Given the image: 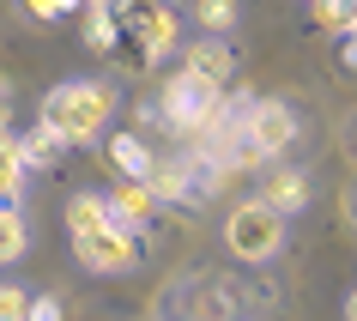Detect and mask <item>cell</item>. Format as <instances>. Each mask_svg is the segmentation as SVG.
<instances>
[{
  "label": "cell",
  "instance_id": "cell-1",
  "mask_svg": "<svg viewBox=\"0 0 357 321\" xmlns=\"http://www.w3.org/2000/svg\"><path fill=\"white\" fill-rule=\"evenodd\" d=\"M67 237H73V255L91 273H133L146 261V230L109 218V207L97 194H73L67 200Z\"/></svg>",
  "mask_w": 357,
  "mask_h": 321
},
{
  "label": "cell",
  "instance_id": "cell-2",
  "mask_svg": "<svg viewBox=\"0 0 357 321\" xmlns=\"http://www.w3.org/2000/svg\"><path fill=\"white\" fill-rule=\"evenodd\" d=\"M109 115H115V91L103 79H61L55 91L43 97L37 121H49L67 146H91V140L109 133Z\"/></svg>",
  "mask_w": 357,
  "mask_h": 321
},
{
  "label": "cell",
  "instance_id": "cell-3",
  "mask_svg": "<svg viewBox=\"0 0 357 321\" xmlns=\"http://www.w3.org/2000/svg\"><path fill=\"white\" fill-rule=\"evenodd\" d=\"M225 176H230V170L212 158L206 146H188V151H176L169 164L151 170V194H158V200H176V207H200V200L218 194Z\"/></svg>",
  "mask_w": 357,
  "mask_h": 321
},
{
  "label": "cell",
  "instance_id": "cell-4",
  "mask_svg": "<svg viewBox=\"0 0 357 321\" xmlns=\"http://www.w3.org/2000/svg\"><path fill=\"white\" fill-rule=\"evenodd\" d=\"M218 110H225V91L200 85L194 73H176L164 91H158V103H151V115H158L164 128H176L182 140H206V128L218 121Z\"/></svg>",
  "mask_w": 357,
  "mask_h": 321
},
{
  "label": "cell",
  "instance_id": "cell-5",
  "mask_svg": "<svg viewBox=\"0 0 357 321\" xmlns=\"http://www.w3.org/2000/svg\"><path fill=\"white\" fill-rule=\"evenodd\" d=\"M230 248H236V261H273L284 243V218L279 212H266L261 200H248V207L230 212V225H225Z\"/></svg>",
  "mask_w": 357,
  "mask_h": 321
},
{
  "label": "cell",
  "instance_id": "cell-6",
  "mask_svg": "<svg viewBox=\"0 0 357 321\" xmlns=\"http://www.w3.org/2000/svg\"><path fill=\"white\" fill-rule=\"evenodd\" d=\"M121 31H128V37L139 43L151 61H164V55H176V31H182V24H176V13L158 0V6H139V13H128V19H121Z\"/></svg>",
  "mask_w": 357,
  "mask_h": 321
},
{
  "label": "cell",
  "instance_id": "cell-7",
  "mask_svg": "<svg viewBox=\"0 0 357 321\" xmlns=\"http://www.w3.org/2000/svg\"><path fill=\"white\" fill-rule=\"evenodd\" d=\"M182 73H194L200 85H212V91H230V79H236V49H230L225 37H200L188 49V61H182Z\"/></svg>",
  "mask_w": 357,
  "mask_h": 321
},
{
  "label": "cell",
  "instance_id": "cell-8",
  "mask_svg": "<svg viewBox=\"0 0 357 321\" xmlns=\"http://www.w3.org/2000/svg\"><path fill=\"white\" fill-rule=\"evenodd\" d=\"M97 200L109 207V218H121V225H133V230H146L151 218H158V207H164V200L151 194V182H128V176H121L109 194H97Z\"/></svg>",
  "mask_w": 357,
  "mask_h": 321
},
{
  "label": "cell",
  "instance_id": "cell-9",
  "mask_svg": "<svg viewBox=\"0 0 357 321\" xmlns=\"http://www.w3.org/2000/svg\"><path fill=\"white\" fill-rule=\"evenodd\" d=\"M103 158H109V170L128 176V182H151V170H158V151H151L139 133H109Z\"/></svg>",
  "mask_w": 357,
  "mask_h": 321
},
{
  "label": "cell",
  "instance_id": "cell-10",
  "mask_svg": "<svg viewBox=\"0 0 357 321\" xmlns=\"http://www.w3.org/2000/svg\"><path fill=\"white\" fill-rule=\"evenodd\" d=\"M255 200H261L266 212H279V218H297V212L309 207V182H303V170H273Z\"/></svg>",
  "mask_w": 357,
  "mask_h": 321
},
{
  "label": "cell",
  "instance_id": "cell-11",
  "mask_svg": "<svg viewBox=\"0 0 357 321\" xmlns=\"http://www.w3.org/2000/svg\"><path fill=\"white\" fill-rule=\"evenodd\" d=\"M19 158H24V170H55L61 158H67V140H61L49 121H37V128L19 133Z\"/></svg>",
  "mask_w": 357,
  "mask_h": 321
},
{
  "label": "cell",
  "instance_id": "cell-12",
  "mask_svg": "<svg viewBox=\"0 0 357 321\" xmlns=\"http://www.w3.org/2000/svg\"><path fill=\"white\" fill-rule=\"evenodd\" d=\"M24 158H19V133L13 128H0V200L6 207H19V188H24Z\"/></svg>",
  "mask_w": 357,
  "mask_h": 321
},
{
  "label": "cell",
  "instance_id": "cell-13",
  "mask_svg": "<svg viewBox=\"0 0 357 321\" xmlns=\"http://www.w3.org/2000/svg\"><path fill=\"white\" fill-rule=\"evenodd\" d=\"M194 24H200V37H225L236 24V0H194Z\"/></svg>",
  "mask_w": 357,
  "mask_h": 321
},
{
  "label": "cell",
  "instance_id": "cell-14",
  "mask_svg": "<svg viewBox=\"0 0 357 321\" xmlns=\"http://www.w3.org/2000/svg\"><path fill=\"white\" fill-rule=\"evenodd\" d=\"M79 13H85V43L109 55L115 37H121V19H115V13H103V6H79Z\"/></svg>",
  "mask_w": 357,
  "mask_h": 321
},
{
  "label": "cell",
  "instance_id": "cell-15",
  "mask_svg": "<svg viewBox=\"0 0 357 321\" xmlns=\"http://www.w3.org/2000/svg\"><path fill=\"white\" fill-rule=\"evenodd\" d=\"M19 255H24V218H19V207L0 200V267H13Z\"/></svg>",
  "mask_w": 357,
  "mask_h": 321
},
{
  "label": "cell",
  "instance_id": "cell-16",
  "mask_svg": "<svg viewBox=\"0 0 357 321\" xmlns=\"http://www.w3.org/2000/svg\"><path fill=\"white\" fill-rule=\"evenodd\" d=\"M19 6L37 24H61V19H73V13H79V0H19Z\"/></svg>",
  "mask_w": 357,
  "mask_h": 321
},
{
  "label": "cell",
  "instance_id": "cell-17",
  "mask_svg": "<svg viewBox=\"0 0 357 321\" xmlns=\"http://www.w3.org/2000/svg\"><path fill=\"white\" fill-rule=\"evenodd\" d=\"M315 6V19L327 24V31H345V24L357 19V0H309Z\"/></svg>",
  "mask_w": 357,
  "mask_h": 321
},
{
  "label": "cell",
  "instance_id": "cell-18",
  "mask_svg": "<svg viewBox=\"0 0 357 321\" xmlns=\"http://www.w3.org/2000/svg\"><path fill=\"white\" fill-rule=\"evenodd\" d=\"M24 303H31V291H19V285H0V321H24Z\"/></svg>",
  "mask_w": 357,
  "mask_h": 321
},
{
  "label": "cell",
  "instance_id": "cell-19",
  "mask_svg": "<svg viewBox=\"0 0 357 321\" xmlns=\"http://www.w3.org/2000/svg\"><path fill=\"white\" fill-rule=\"evenodd\" d=\"M333 55H339V67H351V73H357V24L333 31Z\"/></svg>",
  "mask_w": 357,
  "mask_h": 321
},
{
  "label": "cell",
  "instance_id": "cell-20",
  "mask_svg": "<svg viewBox=\"0 0 357 321\" xmlns=\"http://www.w3.org/2000/svg\"><path fill=\"white\" fill-rule=\"evenodd\" d=\"M24 321H61V297H43V291H31V303H24Z\"/></svg>",
  "mask_w": 357,
  "mask_h": 321
},
{
  "label": "cell",
  "instance_id": "cell-21",
  "mask_svg": "<svg viewBox=\"0 0 357 321\" xmlns=\"http://www.w3.org/2000/svg\"><path fill=\"white\" fill-rule=\"evenodd\" d=\"M345 315H351V321H357V291H351V297H345Z\"/></svg>",
  "mask_w": 357,
  "mask_h": 321
},
{
  "label": "cell",
  "instance_id": "cell-22",
  "mask_svg": "<svg viewBox=\"0 0 357 321\" xmlns=\"http://www.w3.org/2000/svg\"><path fill=\"white\" fill-rule=\"evenodd\" d=\"M351 24H357V19H351Z\"/></svg>",
  "mask_w": 357,
  "mask_h": 321
}]
</instances>
